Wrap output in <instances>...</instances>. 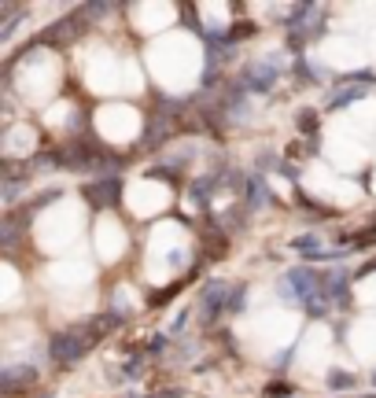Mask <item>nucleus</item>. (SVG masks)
<instances>
[{
    "mask_svg": "<svg viewBox=\"0 0 376 398\" xmlns=\"http://www.w3.org/2000/svg\"><path fill=\"white\" fill-rule=\"evenodd\" d=\"M96 332L100 328H63L48 339V358L56 365H74L89 354V346L96 343Z\"/></svg>",
    "mask_w": 376,
    "mask_h": 398,
    "instance_id": "obj_1",
    "label": "nucleus"
},
{
    "mask_svg": "<svg viewBox=\"0 0 376 398\" xmlns=\"http://www.w3.org/2000/svg\"><path fill=\"white\" fill-rule=\"evenodd\" d=\"M277 291H280L284 303H299V306H306V303L321 291V273H317L314 266H292L288 273L280 277Z\"/></svg>",
    "mask_w": 376,
    "mask_h": 398,
    "instance_id": "obj_2",
    "label": "nucleus"
},
{
    "mask_svg": "<svg viewBox=\"0 0 376 398\" xmlns=\"http://www.w3.org/2000/svg\"><path fill=\"white\" fill-rule=\"evenodd\" d=\"M277 82H280V67L277 63H266V59L248 63V67L240 70V85L248 89V93H269Z\"/></svg>",
    "mask_w": 376,
    "mask_h": 398,
    "instance_id": "obj_3",
    "label": "nucleus"
},
{
    "mask_svg": "<svg viewBox=\"0 0 376 398\" xmlns=\"http://www.w3.org/2000/svg\"><path fill=\"white\" fill-rule=\"evenodd\" d=\"M82 196L93 203L96 211H103V207H119L122 177H100V181H85V185H82Z\"/></svg>",
    "mask_w": 376,
    "mask_h": 398,
    "instance_id": "obj_4",
    "label": "nucleus"
},
{
    "mask_svg": "<svg viewBox=\"0 0 376 398\" xmlns=\"http://www.w3.org/2000/svg\"><path fill=\"white\" fill-rule=\"evenodd\" d=\"M229 291H232V284H225V280H211V284L200 291V310L206 317V325L222 310H229Z\"/></svg>",
    "mask_w": 376,
    "mask_h": 398,
    "instance_id": "obj_5",
    "label": "nucleus"
},
{
    "mask_svg": "<svg viewBox=\"0 0 376 398\" xmlns=\"http://www.w3.org/2000/svg\"><path fill=\"white\" fill-rule=\"evenodd\" d=\"M85 30V11H77V15L63 19V22H52V30L41 33V45H67L70 37H77Z\"/></svg>",
    "mask_w": 376,
    "mask_h": 398,
    "instance_id": "obj_6",
    "label": "nucleus"
},
{
    "mask_svg": "<svg viewBox=\"0 0 376 398\" xmlns=\"http://www.w3.org/2000/svg\"><path fill=\"white\" fill-rule=\"evenodd\" d=\"M321 288H325L332 306H347V303H351V295H347V288H351L347 269H329V273H321Z\"/></svg>",
    "mask_w": 376,
    "mask_h": 398,
    "instance_id": "obj_7",
    "label": "nucleus"
},
{
    "mask_svg": "<svg viewBox=\"0 0 376 398\" xmlns=\"http://www.w3.org/2000/svg\"><path fill=\"white\" fill-rule=\"evenodd\" d=\"M33 380H37L33 365H8L4 372H0V395H15L22 388H30Z\"/></svg>",
    "mask_w": 376,
    "mask_h": 398,
    "instance_id": "obj_8",
    "label": "nucleus"
},
{
    "mask_svg": "<svg viewBox=\"0 0 376 398\" xmlns=\"http://www.w3.org/2000/svg\"><path fill=\"white\" fill-rule=\"evenodd\" d=\"M243 196H248V207L251 211L273 203V192H269V185L262 181V174H248V188H243Z\"/></svg>",
    "mask_w": 376,
    "mask_h": 398,
    "instance_id": "obj_9",
    "label": "nucleus"
},
{
    "mask_svg": "<svg viewBox=\"0 0 376 398\" xmlns=\"http://www.w3.org/2000/svg\"><path fill=\"white\" fill-rule=\"evenodd\" d=\"M366 93H369V85H347L343 93H332V96H329V107H332V111H336V107H347L351 100H361Z\"/></svg>",
    "mask_w": 376,
    "mask_h": 398,
    "instance_id": "obj_10",
    "label": "nucleus"
},
{
    "mask_svg": "<svg viewBox=\"0 0 376 398\" xmlns=\"http://www.w3.org/2000/svg\"><path fill=\"white\" fill-rule=\"evenodd\" d=\"M329 388H332V391H351V388H354V376H351V372H340V369H336V372H329Z\"/></svg>",
    "mask_w": 376,
    "mask_h": 398,
    "instance_id": "obj_11",
    "label": "nucleus"
},
{
    "mask_svg": "<svg viewBox=\"0 0 376 398\" xmlns=\"http://www.w3.org/2000/svg\"><path fill=\"white\" fill-rule=\"evenodd\" d=\"M243 303H248V288L236 284V288L229 291V314H240V310H243Z\"/></svg>",
    "mask_w": 376,
    "mask_h": 398,
    "instance_id": "obj_12",
    "label": "nucleus"
},
{
    "mask_svg": "<svg viewBox=\"0 0 376 398\" xmlns=\"http://www.w3.org/2000/svg\"><path fill=\"white\" fill-rule=\"evenodd\" d=\"M299 125L306 133H314V125H317V118H314V111H303V118H299Z\"/></svg>",
    "mask_w": 376,
    "mask_h": 398,
    "instance_id": "obj_13",
    "label": "nucleus"
},
{
    "mask_svg": "<svg viewBox=\"0 0 376 398\" xmlns=\"http://www.w3.org/2000/svg\"><path fill=\"white\" fill-rule=\"evenodd\" d=\"M373 383H376V372H373Z\"/></svg>",
    "mask_w": 376,
    "mask_h": 398,
    "instance_id": "obj_14",
    "label": "nucleus"
}]
</instances>
